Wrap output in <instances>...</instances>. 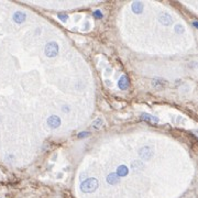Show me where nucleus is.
I'll list each match as a JSON object with an SVG mask.
<instances>
[{
  "instance_id": "nucleus-1",
  "label": "nucleus",
  "mask_w": 198,
  "mask_h": 198,
  "mask_svg": "<svg viewBox=\"0 0 198 198\" xmlns=\"http://www.w3.org/2000/svg\"><path fill=\"white\" fill-rule=\"evenodd\" d=\"M99 186L97 178L95 177H89L87 179H85L84 182H82L81 184V190L84 193H92L95 192Z\"/></svg>"
},
{
  "instance_id": "nucleus-2",
  "label": "nucleus",
  "mask_w": 198,
  "mask_h": 198,
  "mask_svg": "<svg viewBox=\"0 0 198 198\" xmlns=\"http://www.w3.org/2000/svg\"><path fill=\"white\" fill-rule=\"evenodd\" d=\"M58 51H60V46L58 44L55 42V41H51V42H47L44 47V53L47 57H55L57 56Z\"/></svg>"
},
{
  "instance_id": "nucleus-3",
  "label": "nucleus",
  "mask_w": 198,
  "mask_h": 198,
  "mask_svg": "<svg viewBox=\"0 0 198 198\" xmlns=\"http://www.w3.org/2000/svg\"><path fill=\"white\" fill-rule=\"evenodd\" d=\"M47 126L51 128V129H57L60 128L61 124H62V121H61V118L58 116H55V115H52L47 118Z\"/></svg>"
},
{
  "instance_id": "nucleus-4",
  "label": "nucleus",
  "mask_w": 198,
  "mask_h": 198,
  "mask_svg": "<svg viewBox=\"0 0 198 198\" xmlns=\"http://www.w3.org/2000/svg\"><path fill=\"white\" fill-rule=\"evenodd\" d=\"M139 155H140L141 158H143V160H150V158H152V156L154 155V151L152 150V148L143 147V148H141L140 151H139Z\"/></svg>"
},
{
  "instance_id": "nucleus-5",
  "label": "nucleus",
  "mask_w": 198,
  "mask_h": 198,
  "mask_svg": "<svg viewBox=\"0 0 198 198\" xmlns=\"http://www.w3.org/2000/svg\"><path fill=\"white\" fill-rule=\"evenodd\" d=\"M12 20H13V22L17 23V24H22V23L26 20V13L24 11L18 10V11L13 12V15H12Z\"/></svg>"
},
{
  "instance_id": "nucleus-6",
  "label": "nucleus",
  "mask_w": 198,
  "mask_h": 198,
  "mask_svg": "<svg viewBox=\"0 0 198 198\" xmlns=\"http://www.w3.org/2000/svg\"><path fill=\"white\" fill-rule=\"evenodd\" d=\"M158 21L163 24V26H171L173 22V19H172V16L167 13V12H162L161 15L158 16Z\"/></svg>"
},
{
  "instance_id": "nucleus-7",
  "label": "nucleus",
  "mask_w": 198,
  "mask_h": 198,
  "mask_svg": "<svg viewBox=\"0 0 198 198\" xmlns=\"http://www.w3.org/2000/svg\"><path fill=\"white\" fill-rule=\"evenodd\" d=\"M129 86H130V81H129V78H128V76L122 75V76L119 78V81H118V87H119V89L126 90V89L129 88Z\"/></svg>"
},
{
  "instance_id": "nucleus-8",
  "label": "nucleus",
  "mask_w": 198,
  "mask_h": 198,
  "mask_svg": "<svg viewBox=\"0 0 198 198\" xmlns=\"http://www.w3.org/2000/svg\"><path fill=\"white\" fill-rule=\"evenodd\" d=\"M152 85L154 88L158 89V90H161V89L165 88L167 85V82L163 78H153L152 81Z\"/></svg>"
},
{
  "instance_id": "nucleus-9",
  "label": "nucleus",
  "mask_w": 198,
  "mask_h": 198,
  "mask_svg": "<svg viewBox=\"0 0 198 198\" xmlns=\"http://www.w3.org/2000/svg\"><path fill=\"white\" fill-rule=\"evenodd\" d=\"M131 8H132V11L137 13V15H140L143 12V8H144V5L143 2H141V1H134V2L131 5Z\"/></svg>"
},
{
  "instance_id": "nucleus-10",
  "label": "nucleus",
  "mask_w": 198,
  "mask_h": 198,
  "mask_svg": "<svg viewBox=\"0 0 198 198\" xmlns=\"http://www.w3.org/2000/svg\"><path fill=\"white\" fill-rule=\"evenodd\" d=\"M106 179H107V183L110 184V185H117L120 182V177L116 173H110L109 175L107 176Z\"/></svg>"
},
{
  "instance_id": "nucleus-11",
  "label": "nucleus",
  "mask_w": 198,
  "mask_h": 198,
  "mask_svg": "<svg viewBox=\"0 0 198 198\" xmlns=\"http://www.w3.org/2000/svg\"><path fill=\"white\" fill-rule=\"evenodd\" d=\"M141 119L147 121V122H153V123H158V121H160L158 117H154V116L150 115V113H142L141 115Z\"/></svg>"
},
{
  "instance_id": "nucleus-12",
  "label": "nucleus",
  "mask_w": 198,
  "mask_h": 198,
  "mask_svg": "<svg viewBox=\"0 0 198 198\" xmlns=\"http://www.w3.org/2000/svg\"><path fill=\"white\" fill-rule=\"evenodd\" d=\"M116 174H117L119 177H123V176L129 174V168H128V166H126V165H120V166H118Z\"/></svg>"
},
{
  "instance_id": "nucleus-13",
  "label": "nucleus",
  "mask_w": 198,
  "mask_h": 198,
  "mask_svg": "<svg viewBox=\"0 0 198 198\" xmlns=\"http://www.w3.org/2000/svg\"><path fill=\"white\" fill-rule=\"evenodd\" d=\"M103 119L102 118H97V119H95V120L92 121V129H95V130H99V129H101L103 127Z\"/></svg>"
},
{
  "instance_id": "nucleus-14",
  "label": "nucleus",
  "mask_w": 198,
  "mask_h": 198,
  "mask_svg": "<svg viewBox=\"0 0 198 198\" xmlns=\"http://www.w3.org/2000/svg\"><path fill=\"white\" fill-rule=\"evenodd\" d=\"M92 16H94V18H96V19H102L103 18L102 12H101V10H99V9H97V10H95V11L92 12Z\"/></svg>"
},
{
  "instance_id": "nucleus-15",
  "label": "nucleus",
  "mask_w": 198,
  "mask_h": 198,
  "mask_svg": "<svg viewBox=\"0 0 198 198\" xmlns=\"http://www.w3.org/2000/svg\"><path fill=\"white\" fill-rule=\"evenodd\" d=\"M174 30H175L176 33L181 34V33H184V31H185V28H184V26H182V24H177V26H175Z\"/></svg>"
},
{
  "instance_id": "nucleus-16",
  "label": "nucleus",
  "mask_w": 198,
  "mask_h": 198,
  "mask_svg": "<svg viewBox=\"0 0 198 198\" xmlns=\"http://www.w3.org/2000/svg\"><path fill=\"white\" fill-rule=\"evenodd\" d=\"M57 17H58V19L62 21V22H66V21H67V19H68V16L66 15V13H58Z\"/></svg>"
},
{
  "instance_id": "nucleus-17",
  "label": "nucleus",
  "mask_w": 198,
  "mask_h": 198,
  "mask_svg": "<svg viewBox=\"0 0 198 198\" xmlns=\"http://www.w3.org/2000/svg\"><path fill=\"white\" fill-rule=\"evenodd\" d=\"M132 167L135 169V167H140V168H142L143 167V164H142V162L140 161H134L132 162Z\"/></svg>"
},
{
  "instance_id": "nucleus-18",
  "label": "nucleus",
  "mask_w": 198,
  "mask_h": 198,
  "mask_svg": "<svg viewBox=\"0 0 198 198\" xmlns=\"http://www.w3.org/2000/svg\"><path fill=\"white\" fill-rule=\"evenodd\" d=\"M89 135V132H87V131H85V132H81L79 134H78V138H86V137H88Z\"/></svg>"
},
{
  "instance_id": "nucleus-19",
  "label": "nucleus",
  "mask_w": 198,
  "mask_h": 198,
  "mask_svg": "<svg viewBox=\"0 0 198 198\" xmlns=\"http://www.w3.org/2000/svg\"><path fill=\"white\" fill-rule=\"evenodd\" d=\"M63 111H64V112H68V111H69L68 106H63Z\"/></svg>"
},
{
  "instance_id": "nucleus-20",
  "label": "nucleus",
  "mask_w": 198,
  "mask_h": 198,
  "mask_svg": "<svg viewBox=\"0 0 198 198\" xmlns=\"http://www.w3.org/2000/svg\"><path fill=\"white\" fill-rule=\"evenodd\" d=\"M193 24H194V26H195V28H197V26H198V24H197V22H196V21H194V23H193Z\"/></svg>"
},
{
  "instance_id": "nucleus-21",
  "label": "nucleus",
  "mask_w": 198,
  "mask_h": 198,
  "mask_svg": "<svg viewBox=\"0 0 198 198\" xmlns=\"http://www.w3.org/2000/svg\"><path fill=\"white\" fill-rule=\"evenodd\" d=\"M109 73H111V69L108 68V69H107V74H109Z\"/></svg>"
}]
</instances>
